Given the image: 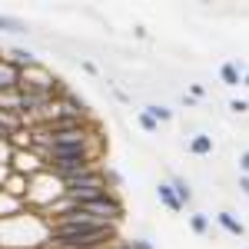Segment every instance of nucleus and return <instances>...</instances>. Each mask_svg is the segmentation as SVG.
Segmentation results:
<instances>
[{
  "label": "nucleus",
  "mask_w": 249,
  "mask_h": 249,
  "mask_svg": "<svg viewBox=\"0 0 249 249\" xmlns=\"http://www.w3.org/2000/svg\"><path fill=\"white\" fill-rule=\"evenodd\" d=\"M239 190L249 196V176H243V173H239Z\"/></svg>",
  "instance_id": "obj_18"
},
{
  "label": "nucleus",
  "mask_w": 249,
  "mask_h": 249,
  "mask_svg": "<svg viewBox=\"0 0 249 249\" xmlns=\"http://www.w3.org/2000/svg\"><path fill=\"white\" fill-rule=\"evenodd\" d=\"M190 230L196 232V236H210L213 232V219L206 216V213H190Z\"/></svg>",
  "instance_id": "obj_9"
},
{
  "label": "nucleus",
  "mask_w": 249,
  "mask_h": 249,
  "mask_svg": "<svg viewBox=\"0 0 249 249\" xmlns=\"http://www.w3.org/2000/svg\"><path fill=\"white\" fill-rule=\"evenodd\" d=\"M136 123H140L146 133H160V123H156V120L146 113V110H140V113H136Z\"/></svg>",
  "instance_id": "obj_13"
},
{
  "label": "nucleus",
  "mask_w": 249,
  "mask_h": 249,
  "mask_svg": "<svg viewBox=\"0 0 249 249\" xmlns=\"http://www.w3.org/2000/svg\"><path fill=\"white\" fill-rule=\"evenodd\" d=\"M3 60H10V63H14L17 70H27V67H34V63H40V60L34 57L30 50H23V47H14V50H7V57H3Z\"/></svg>",
  "instance_id": "obj_5"
},
{
  "label": "nucleus",
  "mask_w": 249,
  "mask_h": 249,
  "mask_svg": "<svg viewBox=\"0 0 249 249\" xmlns=\"http://www.w3.org/2000/svg\"><path fill=\"white\" fill-rule=\"evenodd\" d=\"M216 223H219L223 230L230 232V236H236V239H239V236H246V226H243V219H239L236 213H230V210L216 213Z\"/></svg>",
  "instance_id": "obj_4"
},
{
  "label": "nucleus",
  "mask_w": 249,
  "mask_h": 249,
  "mask_svg": "<svg viewBox=\"0 0 249 249\" xmlns=\"http://www.w3.org/2000/svg\"><path fill=\"white\" fill-rule=\"evenodd\" d=\"M230 110H232V113H246L249 103H246V100H230Z\"/></svg>",
  "instance_id": "obj_14"
},
{
  "label": "nucleus",
  "mask_w": 249,
  "mask_h": 249,
  "mask_svg": "<svg viewBox=\"0 0 249 249\" xmlns=\"http://www.w3.org/2000/svg\"><path fill=\"white\" fill-rule=\"evenodd\" d=\"M156 199H160V203H163L170 213H179V210H183V203L176 199V193H173L170 183H160V186H156Z\"/></svg>",
  "instance_id": "obj_6"
},
{
  "label": "nucleus",
  "mask_w": 249,
  "mask_h": 249,
  "mask_svg": "<svg viewBox=\"0 0 249 249\" xmlns=\"http://www.w3.org/2000/svg\"><path fill=\"white\" fill-rule=\"evenodd\" d=\"M146 113L153 116L156 123H170V120H173V110H170V107H160V103H150Z\"/></svg>",
  "instance_id": "obj_12"
},
{
  "label": "nucleus",
  "mask_w": 249,
  "mask_h": 249,
  "mask_svg": "<svg viewBox=\"0 0 249 249\" xmlns=\"http://www.w3.org/2000/svg\"><path fill=\"white\" fill-rule=\"evenodd\" d=\"M170 186H173V193H176V199L186 206V203H193V186L183 179V176H173L170 179Z\"/></svg>",
  "instance_id": "obj_10"
},
{
  "label": "nucleus",
  "mask_w": 249,
  "mask_h": 249,
  "mask_svg": "<svg viewBox=\"0 0 249 249\" xmlns=\"http://www.w3.org/2000/svg\"><path fill=\"white\" fill-rule=\"evenodd\" d=\"M130 246L133 249H153V243L150 239H130Z\"/></svg>",
  "instance_id": "obj_16"
},
{
  "label": "nucleus",
  "mask_w": 249,
  "mask_h": 249,
  "mask_svg": "<svg viewBox=\"0 0 249 249\" xmlns=\"http://www.w3.org/2000/svg\"><path fill=\"white\" fill-rule=\"evenodd\" d=\"M17 87H20V70L10 60L0 57V93H17Z\"/></svg>",
  "instance_id": "obj_3"
},
{
  "label": "nucleus",
  "mask_w": 249,
  "mask_h": 249,
  "mask_svg": "<svg viewBox=\"0 0 249 249\" xmlns=\"http://www.w3.org/2000/svg\"><path fill=\"white\" fill-rule=\"evenodd\" d=\"M80 213H87V216H93L96 223H113V226H120V219H123V199L113 193H107V196H100V199H93V203H80L77 206Z\"/></svg>",
  "instance_id": "obj_1"
},
{
  "label": "nucleus",
  "mask_w": 249,
  "mask_h": 249,
  "mask_svg": "<svg viewBox=\"0 0 249 249\" xmlns=\"http://www.w3.org/2000/svg\"><path fill=\"white\" fill-rule=\"evenodd\" d=\"M107 249H133V246H130V243H123V239H116L113 246H107Z\"/></svg>",
  "instance_id": "obj_19"
},
{
  "label": "nucleus",
  "mask_w": 249,
  "mask_h": 249,
  "mask_svg": "<svg viewBox=\"0 0 249 249\" xmlns=\"http://www.w3.org/2000/svg\"><path fill=\"white\" fill-rule=\"evenodd\" d=\"M203 93H206V90H203L199 83H193V87H190V96H193V100H196V96H203Z\"/></svg>",
  "instance_id": "obj_17"
},
{
  "label": "nucleus",
  "mask_w": 249,
  "mask_h": 249,
  "mask_svg": "<svg viewBox=\"0 0 249 249\" xmlns=\"http://www.w3.org/2000/svg\"><path fill=\"white\" fill-rule=\"evenodd\" d=\"M219 80H223V83H226V87H239V83H243V67H239V63H223V67H219Z\"/></svg>",
  "instance_id": "obj_8"
},
{
  "label": "nucleus",
  "mask_w": 249,
  "mask_h": 249,
  "mask_svg": "<svg viewBox=\"0 0 249 249\" xmlns=\"http://www.w3.org/2000/svg\"><path fill=\"white\" fill-rule=\"evenodd\" d=\"M213 136L210 133H196V136H190V153L193 156H210L213 153Z\"/></svg>",
  "instance_id": "obj_7"
},
{
  "label": "nucleus",
  "mask_w": 249,
  "mask_h": 249,
  "mask_svg": "<svg viewBox=\"0 0 249 249\" xmlns=\"http://www.w3.org/2000/svg\"><path fill=\"white\" fill-rule=\"evenodd\" d=\"M243 87H249V70H243Z\"/></svg>",
  "instance_id": "obj_20"
},
{
  "label": "nucleus",
  "mask_w": 249,
  "mask_h": 249,
  "mask_svg": "<svg viewBox=\"0 0 249 249\" xmlns=\"http://www.w3.org/2000/svg\"><path fill=\"white\" fill-rule=\"evenodd\" d=\"M0 30L3 34H27V23L20 17H7V14H0Z\"/></svg>",
  "instance_id": "obj_11"
},
{
  "label": "nucleus",
  "mask_w": 249,
  "mask_h": 249,
  "mask_svg": "<svg viewBox=\"0 0 249 249\" xmlns=\"http://www.w3.org/2000/svg\"><path fill=\"white\" fill-rule=\"evenodd\" d=\"M57 90H60L57 80H53V73H50L43 63H34V67L20 70V87H17V93H47V96H53Z\"/></svg>",
  "instance_id": "obj_2"
},
{
  "label": "nucleus",
  "mask_w": 249,
  "mask_h": 249,
  "mask_svg": "<svg viewBox=\"0 0 249 249\" xmlns=\"http://www.w3.org/2000/svg\"><path fill=\"white\" fill-rule=\"evenodd\" d=\"M239 173H243V176H249V150H243V153H239Z\"/></svg>",
  "instance_id": "obj_15"
}]
</instances>
